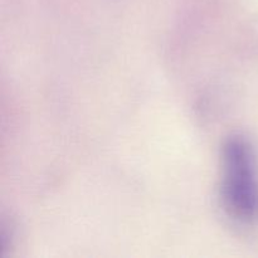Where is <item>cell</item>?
I'll return each mask as SVG.
<instances>
[{
    "label": "cell",
    "mask_w": 258,
    "mask_h": 258,
    "mask_svg": "<svg viewBox=\"0 0 258 258\" xmlns=\"http://www.w3.org/2000/svg\"><path fill=\"white\" fill-rule=\"evenodd\" d=\"M222 199L227 213L243 223L258 219V171L252 146L233 136L223 148Z\"/></svg>",
    "instance_id": "6da1fadb"
}]
</instances>
